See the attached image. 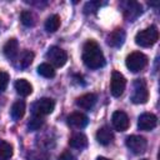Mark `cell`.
I'll return each mask as SVG.
<instances>
[{
  "mask_svg": "<svg viewBox=\"0 0 160 160\" xmlns=\"http://www.w3.org/2000/svg\"><path fill=\"white\" fill-rule=\"evenodd\" d=\"M82 61L89 69H100L105 65L104 54L94 40H88L82 48Z\"/></svg>",
  "mask_w": 160,
  "mask_h": 160,
  "instance_id": "obj_1",
  "label": "cell"
},
{
  "mask_svg": "<svg viewBox=\"0 0 160 160\" xmlns=\"http://www.w3.org/2000/svg\"><path fill=\"white\" fill-rule=\"evenodd\" d=\"M159 39V31L158 28L151 25L141 31H139L135 35V42L136 45L141 46V48H150Z\"/></svg>",
  "mask_w": 160,
  "mask_h": 160,
  "instance_id": "obj_2",
  "label": "cell"
},
{
  "mask_svg": "<svg viewBox=\"0 0 160 160\" xmlns=\"http://www.w3.org/2000/svg\"><path fill=\"white\" fill-rule=\"evenodd\" d=\"M149 99L148 86L144 79H136L132 84V94L131 101L134 104H145Z\"/></svg>",
  "mask_w": 160,
  "mask_h": 160,
  "instance_id": "obj_3",
  "label": "cell"
},
{
  "mask_svg": "<svg viewBox=\"0 0 160 160\" xmlns=\"http://www.w3.org/2000/svg\"><path fill=\"white\" fill-rule=\"evenodd\" d=\"M126 68L132 71V72H138V71H141L146 64H148V58L145 54L140 52V51H134L131 52L130 55H128L126 58Z\"/></svg>",
  "mask_w": 160,
  "mask_h": 160,
  "instance_id": "obj_4",
  "label": "cell"
},
{
  "mask_svg": "<svg viewBox=\"0 0 160 160\" xmlns=\"http://www.w3.org/2000/svg\"><path fill=\"white\" fill-rule=\"evenodd\" d=\"M55 108V102L50 98H41L38 101H35L31 106V111L34 116H45L52 112Z\"/></svg>",
  "mask_w": 160,
  "mask_h": 160,
  "instance_id": "obj_5",
  "label": "cell"
},
{
  "mask_svg": "<svg viewBox=\"0 0 160 160\" xmlns=\"http://www.w3.org/2000/svg\"><path fill=\"white\" fill-rule=\"evenodd\" d=\"M46 59L50 61L51 66L55 68H61L65 65L66 60H68V55L65 52V50H62L59 46H51L49 48V50L46 51Z\"/></svg>",
  "mask_w": 160,
  "mask_h": 160,
  "instance_id": "obj_6",
  "label": "cell"
},
{
  "mask_svg": "<svg viewBox=\"0 0 160 160\" xmlns=\"http://www.w3.org/2000/svg\"><path fill=\"white\" fill-rule=\"evenodd\" d=\"M126 86V80L124 75L120 71H112L111 74V81H110V91L111 95L115 98H119L122 95Z\"/></svg>",
  "mask_w": 160,
  "mask_h": 160,
  "instance_id": "obj_7",
  "label": "cell"
},
{
  "mask_svg": "<svg viewBox=\"0 0 160 160\" xmlns=\"http://www.w3.org/2000/svg\"><path fill=\"white\" fill-rule=\"evenodd\" d=\"M126 146L134 154H142L146 150L148 141L144 136L140 135H130L126 138Z\"/></svg>",
  "mask_w": 160,
  "mask_h": 160,
  "instance_id": "obj_8",
  "label": "cell"
},
{
  "mask_svg": "<svg viewBox=\"0 0 160 160\" xmlns=\"http://www.w3.org/2000/svg\"><path fill=\"white\" fill-rule=\"evenodd\" d=\"M122 10H124V16L129 20V21H134L141 12H142V8L139 2L135 1H126L121 4Z\"/></svg>",
  "mask_w": 160,
  "mask_h": 160,
  "instance_id": "obj_9",
  "label": "cell"
},
{
  "mask_svg": "<svg viewBox=\"0 0 160 160\" xmlns=\"http://www.w3.org/2000/svg\"><path fill=\"white\" fill-rule=\"evenodd\" d=\"M158 124V118L151 112H144L138 119V128L142 131H150L152 130Z\"/></svg>",
  "mask_w": 160,
  "mask_h": 160,
  "instance_id": "obj_10",
  "label": "cell"
},
{
  "mask_svg": "<svg viewBox=\"0 0 160 160\" xmlns=\"http://www.w3.org/2000/svg\"><path fill=\"white\" fill-rule=\"evenodd\" d=\"M112 125L118 131H125L129 128V116L126 115V112L118 110L112 114Z\"/></svg>",
  "mask_w": 160,
  "mask_h": 160,
  "instance_id": "obj_11",
  "label": "cell"
},
{
  "mask_svg": "<svg viewBox=\"0 0 160 160\" xmlns=\"http://www.w3.org/2000/svg\"><path fill=\"white\" fill-rule=\"evenodd\" d=\"M125 31L122 29H115L106 36V42L111 48H120L125 41Z\"/></svg>",
  "mask_w": 160,
  "mask_h": 160,
  "instance_id": "obj_12",
  "label": "cell"
},
{
  "mask_svg": "<svg viewBox=\"0 0 160 160\" xmlns=\"http://www.w3.org/2000/svg\"><path fill=\"white\" fill-rule=\"evenodd\" d=\"M68 122H69L70 126H72L75 129H84L89 124V119L82 112L75 111V112H71L68 116Z\"/></svg>",
  "mask_w": 160,
  "mask_h": 160,
  "instance_id": "obj_13",
  "label": "cell"
},
{
  "mask_svg": "<svg viewBox=\"0 0 160 160\" xmlns=\"http://www.w3.org/2000/svg\"><path fill=\"white\" fill-rule=\"evenodd\" d=\"M96 100H98V98L95 94L88 92L76 99V105L82 110H91L94 108V105L96 104Z\"/></svg>",
  "mask_w": 160,
  "mask_h": 160,
  "instance_id": "obj_14",
  "label": "cell"
},
{
  "mask_svg": "<svg viewBox=\"0 0 160 160\" xmlns=\"http://www.w3.org/2000/svg\"><path fill=\"white\" fill-rule=\"evenodd\" d=\"M4 55L9 59V60H15L18 58V52H19V44L16 39H9L6 41V44L4 45Z\"/></svg>",
  "mask_w": 160,
  "mask_h": 160,
  "instance_id": "obj_15",
  "label": "cell"
},
{
  "mask_svg": "<svg viewBox=\"0 0 160 160\" xmlns=\"http://www.w3.org/2000/svg\"><path fill=\"white\" fill-rule=\"evenodd\" d=\"M114 139V134L109 126H102L96 132V140L101 145H109Z\"/></svg>",
  "mask_w": 160,
  "mask_h": 160,
  "instance_id": "obj_16",
  "label": "cell"
},
{
  "mask_svg": "<svg viewBox=\"0 0 160 160\" xmlns=\"http://www.w3.org/2000/svg\"><path fill=\"white\" fill-rule=\"evenodd\" d=\"M14 88L16 90V92L20 95V96H29L31 92H32V86L31 84L25 80V79H18L14 84Z\"/></svg>",
  "mask_w": 160,
  "mask_h": 160,
  "instance_id": "obj_17",
  "label": "cell"
},
{
  "mask_svg": "<svg viewBox=\"0 0 160 160\" xmlns=\"http://www.w3.org/2000/svg\"><path fill=\"white\" fill-rule=\"evenodd\" d=\"M69 145H70L71 148H74V149L82 150V149H85V148L88 146V138H86L84 134H81V132H76V134H74V135L70 138Z\"/></svg>",
  "mask_w": 160,
  "mask_h": 160,
  "instance_id": "obj_18",
  "label": "cell"
},
{
  "mask_svg": "<svg viewBox=\"0 0 160 160\" xmlns=\"http://www.w3.org/2000/svg\"><path fill=\"white\" fill-rule=\"evenodd\" d=\"M25 114V102L22 100H18L12 104L11 110H10V116L14 121L20 120Z\"/></svg>",
  "mask_w": 160,
  "mask_h": 160,
  "instance_id": "obj_19",
  "label": "cell"
},
{
  "mask_svg": "<svg viewBox=\"0 0 160 160\" xmlns=\"http://www.w3.org/2000/svg\"><path fill=\"white\" fill-rule=\"evenodd\" d=\"M34 60V52L30 50H24L19 56H18V66L20 69L28 68Z\"/></svg>",
  "mask_w": 160,
  "mask_h": 160,
  "instance_id": "obj_20",
  "label": "cell"
},
{
  "mask_svg": "<svg viewBox=\"0 0 160 160\" xmlns=\"http://www.w3.org/2000/svg\"><path fill=\"white\" fill-rule=\"evenodd\" d=\"M60 26V16L54 14L50 15L45 21V30L48 32H55Z\"/></svg>",
  "mask_w": 160,
  "mask_h": 160,
  "instance_id": "obj_21",
  "label": "cell"
},
{
  "mask_svg": "<svg viewBox=\"0 0 160 160\" xmlns=\"http://www.w3.org/2000/svg\"><path fill=\"white\" fill-rule=\"evenodd\" d=\"M38 72L39 75L46 78V79H50V78H54L55 76V70H54V66H51L50 64L48 62H42L38 66Z\"/></svg>",
  "mask_w": 160,
  "mask_h": 160,
  "instance_id": "obj_22",
  "label": "cell"
},
{
  "mask_svg": "<svg viewBox=\"0 0 160 160\" xmlns=\"http://www.w3.org/2000/svg\"><path fill=\"white\" fill-rule=\"evenodd\" d=\"M12 156V146L5 140H0V160H9Z\"/></svg>",
  "mask_w": 160,
  "mask_h": 160,
  "instance_id": "obj_23",
  "label": "cell"
},
{
  "mask_svg": "<svg viewBox=\"0 0 160 160\" xmlns=\"http://www.w3.org/2000/svg\"><path fill=\"white\" fill-rule=\"evenodd\" d=\"M20 20L25 26H34L35 25V16L31 11H22L20 15Z\"/></svg>",
  "mask_w": 160,
  "mask_h": 160,
  "instance_id": "obj_24",
  "label": "cell"
},
{
  "mask_svg": "<svg viewBox=\"0 0 160 160\" xmlns=\"http://www.w3.org/2000/svg\"><path fill=\"white\" fill-rule=\"evenodd\" d=\"M44 125V119L41 116H32L29 122H28V128L29 130L31 131H35V130H39L41 126Z\"/></svg>",
  "mask_w": 160,
  "mask_h": 160,
  "instance_id": "obj_25",
  "label": "cell"
},
{
  "mask_svg": "<svg viewBox=\"0 0 160 160\" xmlns=\"http://www.w3.org/2000/svg\"><path fill=\"white\" fill-rule=\"evenodd\" d=\"M101 6L100 1H89L84 5V12L85 14H92L96 12V10H99V8Z\"/></svg>",
  "mask_w": 160,
  "mask_h": 160,
  "instance_id": "obj_26",
  "label": "cell"
},
{
  "mask_svg": "<svg viewBox=\"0 0 160 160\" xmlns=\"http://www.w3.org/2000/svg\"><path fill=\"white\" fill-rule=\"evenodd\" d=\"M9 84V74L5 71H0V92L6 89Z\"/></svg>",
  "mask_w": 160,
  "mask_h": 160,
  "instance_id": "obj_27",
  "label": "cell"
},
{
  "mask_svg": "<svg viewBox=\"0 0 160 160\" xmlns=\"http://www.w3.org/2000/svg\"><path fill=\"white\" fill-rule=\"evenodd\" d=\"M59 160H75V158H74V155L70 154L69 151H65V152H62V154L60 155Z\"/></svg>",
  "mask_w": 160,
  "mask_h": 160,
  "instance_id": "obj_28",
  "label": "cell"
},
{
  "mask_svg": "<svg viewBox=\"0 0 160 160\" xmlns=\"http://www.w3.org/2000/svg\"><path fill=\"white\" fill-rule=\"evenodd\" d=\"M98 160H110V159H108V158H104V156H100V158H98Z\"/></svg>",
  "mask_w": 160,
  "mask_h": 160,
  "instance_id": "obj_29",
  "label": "cell"
},
{
  "mask_svg": "<svg viewBox=\"0 0 160 160\" xmlns=\"http://www.w3.org/2000/svg\"><path fill=\"white\" fill-rule=\"evenodd\" d=\"M142 160H148V159H142Z\"/></svg>",
  "mask_w": 160,
  "mask_h": 160,
  "instance_id": "obj_30",
  "label": "cell"
}]
</instances>
